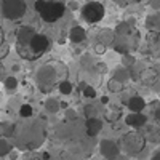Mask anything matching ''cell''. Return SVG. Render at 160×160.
Listing matches in <instances>:
<instances>
[{"instance_id":"1","label":"cell","mask_w":160,"mask_h":160,"mask_svg":"<svg viewBox=\"0 0 160 160\" xmlns=\"http://www.w3.org/2000/svg\"><path fill=\"white\" fill-rule=\"evenodd\" d=\"M48 48H50L48 37L43 34H37V32L28 40L16 42V50L19 53V56L28 61H34V59L40 58L43 53L48 51Z\"/></svg>"},{"instance_id":"2","label":"cell","mask_w":160,"mask_h":160,"mask_svg":"<svg viewBox=\"0 0 160 160\" xmlns=\"http://www.w3.org/2000/svg\"><path fill=\"white\" fill-rule=\"evenodd\" d=\"M35 11L40 15L45 22H56L64 16L66 7L58 0H37L35 2Z\"/></svg>"},{"instance_id":"3","label":"cell","mask_w":160,"mask_h":160,"mask_svg":"<svg viewBox=\"0 0 160 160\" xmlns=\"http://www.w3.org/2000/svg\"><path fill=\"white\" fill-rule=\"evenodd\" d=\"M144 144H146V138L142 133H138V130L135 131H130L125 133L120 139V148L123 149L125 154L128 155H136L144 149Z\"/></svg>"},{"instance_id":"4","label":"cell","mask_w":160,"mask_h":160,"mask_svg":"<svg viewBox=\"0 0 160 160\" xmlns=\"http://www.w3.org/2000/svg\"><path fill=\"white\" fill-rule=\"evenodd\" d=\"M26 11H28V3L24 0H3L2 2V15L10 21L21 19Z\"/></svg>"},{"instance_id":"5","label":"cell","mask_w":160,"mask_h":160,"mask_svg":"<svg viewBox=\"0 0 160 160\" xmlns=\"http://www.w3.org/2000/svg\"><path fill=\"white\" fill-rule=\"evenodd\" d=\"M56 78H58V72L55 69V66L53 64H45L37 72V85L40 87L42 91L47 93V91H50L53 88Z\"/></svg>"},{"instance_id":"6","label":"cell","mask_w":160,"mask_h":160,"mask_svg":"<svg viewBox=\"0 0 160 160\" xmlns=\"http://www.w3.org/2000/svg\"><path fill=\"white\" fill-rule=\"evenodd\" d=\"M106 15V8L102 3L99 2H88L83 5L82 8V18L88 22V24H96L99 22Z\"/></svg>"},{"instance_id":"7","label":"cell","mask_w":160,"mask_h":160,"mask_svg":"<svg viewBox=\"0 0 160 160\" xmlns=\"http://www.w3.org/2000/svg\"><path fill=\"white\" fill-rule=\"evenodd\" d=\"M99 152L106 160H115L120 155V146L111 139H102L99 142Z\"/></svg>"},{"instance_id":"8","label":"cell","mask_w":160,"mask_h":160,"mask_svg":"<svg viewBox=\"0 0 160 160\" xmlns=\"http://www.w3.org/2000/svg\"><path fill=\"white\" fill-rule=\"evenodd\" d=\"M148 122H149V117L144 112H130L125 117V123L131 127L133 130H142Z\"/></svg>"},{"instance_id":"9","label":"cell","mask_w":160,"mask_h":160,"mask_svg":"<svg viewBox=\"0 0 160 160\" xmlns=\"http://www.w3.org/2000/svg\"><path fill=\"white\" fill-rule=\"evenodd\" d=\"M144 130V138L154 141V142H160V118H152L151 122L146 123Z\"/></svg>"},{"instance_id":"10","label":"cell","mask_w":160,"mask_h":160,"mask_svg":"<svg viewBox=\"0 0 160 160\" xmlns=\"http://www.w3.org/2000/svg\"><path fill=\"white\" fill-rule=\"evenodd\" d=\"M127 108H128L130 112H142L146 108H148V104H146L144 98H141L139 95H133L127 101Z\"/></svg>"},{"instance_id":"11","label":"cell","mask_w":160,"mask_h":160,"mask_svg":"<svg viewBox=\"0 0 160 160\" xmlns=\"http://www.w3.org/2000/svg\"><path fill=\"white\" fill-rule=\"evenodd\" d=\"M102 130V122L96 117H90L87 120V133L88 136H98Z\"/></svg>"},{"instance_id":"12","label":"cell","mask_w":160,"mask_h":160,"mask_svg":"<svg viewBox=\"0 0 160 160\" xmlns=\"http://www.w3.org/2000/svg\"><path fill=\"white\" fill-rule=\"evenodd\" d=\"M69 38H71L72 43H80V42H83V40L87 38V32H85L83 28L75 26V28H72L71 32H69Z\"/></svg>"},{"instance_id":"13","label":"cell","mask_w":160,"mask_h":160,"mask_svg":"<svg viewBox=\"0 0 160 160\" xmlns=\"http://www.w3.org/2000/svg\"><path fill=\"white\" fill-rule=\"evenodd\" d=\"M115 72V75H114V78H117V80H120L122 83H125L127 80H128V77H130V72H128V68H118L117 71H114Z\"/></svg>"},{"instance_id":"14","label":"cell","mask_w":160,"mask_h":160,"mask_svg":"<svg viewBox=\"0 0 160 160\" xmlns=\"http://www.w3.org/2000/svg\"><path fill=\"white\" fill-rule=\"evenodd\" d=\"M58 88H59V91L62 93V95H71V93L74 91V85L69 82V80H66V78L59 82Z\"/></svg>"},{"instance_id":"15","label":"cell","mask_w":160,"mask_h":160,"mask_svg":"<svg viewBox=\"0 0 160 160\" xmlns=\"http://www.w3.org/2000/svg\"><path fill=\"white\" fill-rule=\"evenodd\" d=\"M45 109H47L48 112H51V114H55V112H58V111L61 109V102H58L56 99L50 98V99H47V102H45Z\"/></svg>"},{"instance_id":"16","label":"cell","mask_w":160,"mask_h":160,"mask_svg":"<svg viewBox=\"0 0 160 160\" xmlns=\"http://www.w3.org/2000/svg\"><path fill=\"white\" fill-rule=\"evenodd\" d=\"M11 149H13V146H11L5 138H0V157L8 155V154L11 152Z\"/></svg>"},{"instance_id":"17","label":"cell","mask_w":160,"mask_h":160,"mask_svg":"<svg viewBox=\"0 0 160 160\" xmlns=\"http://www.w3.org/2000/svg\"><path fill=\"white\" fill-rule=\"evenodd\" d=\"M3 85H5V90H7V91H15V90L18 88V80H16L15 77H7L5 82H3Z\"/></svg>"},{"instance_id":"18","label":"cell","mask_w":160,"mask_h":160,"mask_svg":"<svg viewBox=\"0 0 160 160\" xmlns=\"http://www.w3.org/2000/svg\"><path fill=\"white\" fill-rule=\"evenodd\" d=\"M32 114H34V109L31 104H22L19 108V115L22 118H29V117H32Z\"/></svg>"},{"instance_id":"19","label":"cell","mask_w":160,"mask_h":160,"mask_svg":"<svg viewBox=\"0 0 160 160\" xmlns=\"http://www.w3.org/2000/svg\"><path fill=\"white\" fill-rule=\"evenodd\" d=\"M109 90L111 91H122L123 90V83L117 78H111L109 80Z\"/></svg>"},{"instance_id":"20","label":"cell","mask_w":160,"mask_h":160,"mask_svg":"<svg viewBox=\"0 0 160 160\" xmlns=\"http://www.w3.org/2000/svg\"><path fill=\"white\" fill-rule=\"evenodd\" d=\"M13 135V127L8 123H0V136H10Z\"/></svg>"},{"instance_id":"21","label":"cell","mask_w":160,"mask_h":160,"mask_svg":"<svg viewBox=\"0 0 160 160\" xmlns=\"http://www.w3.org/2000/svg\"><path fill=\"white\" fill-rule=\"evenodd\" d=\"M83 96H85V98H90V99L96 98V90L93 88L91 85H87V87L83 88Z\"/></svg>"},{"instance_id":"22","label":"cell","mask_w":160,"mask_h":160,"mask_svg":"<svg viewBox=\"0 0 160 160\" xmlns=\"http://www.w3.org/2000/svg\"><path fill=\"white\" fill-rule=\"evenodd\" d=\"M122 62H123V66L125 68H130V66H133V62H135V58H133L131 55H123V59H122Z\"/></svg>"},{"instance_id":"23","label":"cell","mask_w":160,"mask_h":160,"mask_svg":"<svg viewBox=\"0 0 160 160\" xmlns=\"http://www.w3.org/2000/svg\"><path fill=\"white\" fill-rule=\"evenodd\" d=\"M151 160H160V151H157L154 155H152V158Z\"/></svg>"},{"instance_id":"24","label":"cell","mask_w":160,"mask_h":160,"mask_svg":"<svg viewBox=\"0 0 160 160\" xmlns=\"http://www.w3.org/2000/svg\"><path fill=\"white\" fill-rule=\"evenodd\" d=\"M3 45V31H2V28H0V47Z\"/></svg>"},{"instance_id":"25","label":"cell","mask_w":160,"mask_h":160,"mask_svg":"<svg viewBox=\"0 0 160 160\" xmlns=\"http://www.w3.org/2000/svg\"><path fill=\"white\" fill-rule=\"evenodd\" d=\"M108 101H109L108 96H102V98H101V104H108Z\"/></svg>"},{"instance_id":"26","label":"cell","mask_w":160,"mask_h":160,"mask_svg":"<svg viewBox=\"0 0 160 160\" xmlns=\"http://www.w3.org/2000/svg\"><path fill=\"white\" fill-rule=\"evenodd\" d=\"M3 77V66H2V62H0V78Z\"/></svg>"},{"instance_id":"27","label":"cell","mask_w":160,"mask_h":160,"mask_svg":"<svg viewBox=\"0 0 160 160\" xmlns=\"http://www.w3.org/2000/svg\"><path fill=\"white\" fill-rule=\"evenodd\" d=\"M0 160H2V157H0Z\"/></svg>"}]
</instances>
